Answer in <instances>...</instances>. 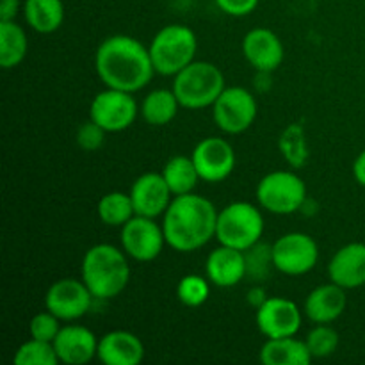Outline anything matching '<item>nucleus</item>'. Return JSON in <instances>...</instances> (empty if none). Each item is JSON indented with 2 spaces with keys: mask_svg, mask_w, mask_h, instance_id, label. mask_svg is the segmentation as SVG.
Masks as SVG:
<instances>
[{
  "mask_svg": "<svg viewBox=\"0 0 365 365\" xmlns=\"http://www.w3.org/2000/svg\"><path fill=\"white\" fill-rule=\"evenodd\" d=\"M192 160L200 178L209 184L227 180L235 168V152L223 138H205L192 150Z\"/></svg>",
  "mask_w": 365,
  "mask_h": 365,
  "instance_id": "ddd939ff",
  "label": "nucleus"
},
{
  "mask_svg": "<svg viewBox=\"0 0 365 365\" xmlns=\"http://www.w3.org/2000/svg\"><path fill=\"white\" fill-rule=\"evenodd\" d=\"M246 257V277L253 280H262L267 274L269 267L273 266V257H271V246H264L257 242L250 250L245 252Z\"/></svg>",
  "mask_w": 365,
  "mask_h": 365,
  "instance_id": "2f4dec72",
  "label": "nucleus"
},
{
  "mask_svg": "<svg viewBox=\"0 0 365 365\" xmlns=\"http://www.w3.org/2000/svg\"><path fill=\"white\" fill-rule=\"evenodd\" d=\"M61 319L52 314L50 310H45V312L36 314L34 317L29 323V331H31L32 339H39V341L45 342H53V339L57 337L61 330Z\"/></svg>",
  "mask_w": 365,
  "mask_h": 365,
  "instance_id": "473e14b6",
  "label": "nucleus"
},
{
  "mask_svg": "<svg viewBox=\"0 0 365 365\" xmlns=\"http://www.w3.org/2000/svg\"><path fill=\"white\" fill-rule=\"evenodd\" d=\"M21 7L24 4H20V0H0V21L14 20Z\"/></svg>",
  "mask_w": 365,
  "mask_h": 365,
  "instance_id": "c9c22d12",
  "label": "nucleus"
},
{
  "mask_svg": "<svg viewBox=\"0 0 365 365\" xmlns=\"http://www.w3.org/2000/svg\"><path fill=\"white\" fill-rule=\"evenodd\" d=\"M93 299L91 291L82 278H63L50 285L45 296V307L61 321H75L89 312Z\"/></svg>",
  "mask_w": 365,
  "mask_h": 365,
  "instance_id": "f8f14e48",
  "label": "nucleus"
},
{
  "mask_svg": "<svg viewBox=\"0 0 365 365\" xmlns=\"http://www.w3.org/2000/svg\"><path fill=\"white\" fill-rule=\"evenodd\" d=\"M257 200L271 214L287 216L305 205L307 185L294 171H271L257 184Z\"/></svg>",
  "mask_w": 365,
  "mask_h": 365,
  "instance_id": "0eeeda50",
  "label": "nucleus"
},
{
  "mask_svg": "<svg viewBox=\"0 0 365 365\" xmlns=\"http://www.w3.org/2000/svg\"><path fill=\"white\" fill-rule=\"evenodd\" d=\"M312 359L307 342L296 339V335L267 339L260 349V362L264 365H309Z\"/></svg>",
  "mask_w": 365,
  "mask_h": 365,
  "instance_id": "4be33fe9",
  "label": "nucleus"
},
{
  "mask_svg": "<svg viewBox=\"0 0 365 365\" xmlns=\"http://www.w3.org/2000/svg\"><path fill=\"white\" fill-rule=\"evenodd\" d=\"M209 278H203L200 274H185V277L180 278L177 285L178 302L185 307H191V309L202 307L209 299Z\"/></svg>",
  "mask_w": 365,
  "mask_h": 365,
  "instance_id": "c756f323",
  "label": "nucleus"
},
{
  "mask_svg": "<svg viewBox=\"0 0 365 365\" xmlns=\"http://www.w3.org/2000/svg\"><path fill=\"white\" fill-rule=\"evenodd\" d=\"M328 278L346 291L365 285V242H349L337 250L328 264Z\"/></svg>",
  "mask_w": 365,
  "mask_h": 365,
  "instance_id": "a211bd4d",
  "label": "nucleus"
},
{
  "mask_svg": "<svg viewBox=\"0 0 365 365\" xmlns=\"http://www.w3.org/2000/svg\"><path fill=\"white\" fill-rule=\"evenodd\" d=\"M163 177L164 180H166L168 187L173 192V196L192 192L195 191L196 184H198V180H202L192 157L185 155L171 157L166 163V166H164Z\"/></svg>",
  "mask_w": 365,
  "mask_h": 365,
  "instance_id": "a878e982",
  "label": "nucleus"
},
{
  "mask_svg": "<svg viewBox=\"0 0 365 365\" xmlns=\"http://www.w3.org/2000/svg\"><path fill=\"white\" fill-rule=\"evenodd\" d=\"M309 351L314 359H327L339 348V334L330 324H316L305 339Z\"/></svg>",
  "mask_w": 365,
  "mask_h": 365,
  "instance_id": "7c9ffc66",
  "label": "nucleus"
},
{
  "mask_svg": "<svg viewBox=\"0 0 365 365\" xmlns=\"http://www.w3.org/2000/svg\"><path fill=\"white\" fill-rule=\"evenodd\" d=\"M242 53L259 73H271L284 63L285 50L282 39L271 29H252L242 39Z\"/></svg>",
  "mask_w": 365,
  "mask_h": 365,
  "instance_id": "dca6fc26",
  "label": "nucleus"
},
{
  "mask_svg": "<svg viewBox=\"0 0 365 365\" xmlns=\"http://www.w3.org/2000/svg\"><path fill=\"white\" fill-rule=\"evenodd\" d=\"M166 245L163 225L153 217L138 216L121 227V246L130 259L138 262H152L163 252Z\"/></svg>",
  "mask_w": 365,
  "mask_h": 365,
  "instance_id": "9b49d317",
  "label": "nucleus"
},
{
  "mask_svg": "<svg viewBox=\"0 0 365 365\" xmlns=\"http://www.w3.org/2000/svg\"><path fill=\"white\" fill-rule=\"evenodd\" d=\"M346 305H348L346 289L330 282L310 291L305 299V314L312 323L330 324L344 314Z\"/></svg>",
  "mask_w": 365,
  "mask_h": 365,
  "instance_id": "412c9836",
  "label": "nucleus"
},
{
  "mask_svg": "<svg viewBox=\"0 0 365 365\" xmlns=\"http://www.w3.org/2000/svg\"><path fill=\"white\" fill-rule=\"evenodd\" d=\"M205 273L210 284L216 287H235L246 277L245 252L220 245V248L210 252L207 257Z\"/></svg>",
  "mask_w": 365,
  "mask_h": 365,
  "instance_id": "6ab92c4d",
  "label": "nucleus"
},
{
  "mask_svg": "<svg viewBox=\"0 0 365 365\" xmlns=\"http://www.w3.org/2000/svg\"><path fill=\"white\" fill-rule=\"evenodd\" d=\"M106 134L107 132L103 130L100 125H96L95 121L89 120L78 127L75 139H77V145L81 146L84 152H96V150L103 145V141H106Z\"/></svg>",
  "mask_w": 365,
  "mask_h": 365,
  "instance_id": "72a5a7b5",
  "label": "nucleus"
},
{
  "mask_svg": "<svg viewBox=\"0 0 365 365\" xmlns=\"http://www.w3.org/2000/svg\"><path fill=\"white\" fill-rule=\"evenodd\" d=\"M29 39L24 27L14 20L0 21V64L4 70L16 68L25 59Z\"/></svg>",
  "mask_w": 365,
  "mask_h": 365,
  "instance_id": "393cba45",
  "label": "nucleus"
},
{
  "mask_svg": "<svg viewBox=\"0 0 365 365\" xmlns=\"http://www.w3.org/2000/svg\"><path fill=\"white\" fill-rule=\"evenodd\" d=\"M24 18L32 31L52 34L64 21L63 0H24Z\"/></svg>",
  "mask_w": 365,
  "mask_h": 365,
  "instance_id": "5701e85b",
  "label": "nucleus"
},
{
  "mask_svg": "<svg viewBox=\"0 0 365 365\" xmlns=\"http://www.w3.org/2000/svg\"><path fill=\"white\" fill-rule=\"evenodd\" d=\"M278 150L291 168L299 170L305 166L310 153L305 128L302 123H291L282 130L280 138H278Z\"/></svg>",
  "mask_w": 365,
  "mask_h": 365,
  "instance_id": "bb28decb",
  "label": "nucleus"
},
{
  "mask_svg": "<svg viewBox=\"0 0 365 365\" xmlns=\"http://www.w3.org/2000/svg\"><path fill=\"white\" fill-rule=\"evenodd\" d=\"M59 362L66 365H84L91 362L98 351V339L89 328L81 324H68L63 327L53 339Z\"/></svg>",
  "mask_w": 365,
  "mask_h": 365,
  "instance_id": "f3484780",
  "label": "nucleus"
},
{
  "mask_svg": "<svg viewBox=\"0 0 365 365\" xmlns=\"http://www.w3.org/2000/svg\"><path fill=\"white\" fill-rule=\"evenodd\" d=\"M178 102L177 95L173 89H153L145 96L141 106V114L145 121L152 127H164V125L171 123L178 113Z\"/></svg>",
  "mask_w": 365,
  "mask_h": 365,
  "instance_id": "b1692460",
  "label": "nucleus"
},
{
  "mask_svg": "<svg viewBox=\"0 0 365 365\" xmlns=\"http://www.w3.org/2000/svg\"><path fill=\"white\" fill-rule=\"evenodd\" d=\"M135 216L130 195L121 191L107 192L98 202V217L107 227H123Z\"/></svg>",
  "mask_w": 365,
  "mask_h": 365,
  "instance_id": "cd10ccee",
  "label": "nucleus"
},
{
  "mask_svg": "<svg viewBox=\"0 0 365 365\" xmlns=\"http://www.w3.org/2000/svg\"><path fill=\"white\" fill-rule=\"evenodd\" d=\"M264 234V217L250 202H234L217 212L216 239L220 245L246 252Z\"/></svg>",
  "mask_w": 365,
  "mask_h": 365,
  "instance_id": "423d86ee",
  "label": "nucleus"
},
{
  "mask_svg": "<svg viewBox=\"0 0 365 365\" xmlns=\"http://www.w3.org/2000/svg\"><path fill=\"white\" fill-rule=\"evenodd\" d=\"M255 321L260 334L267 339L291 337L302 328V312L292 299L274 296L257 309Z\"/></svg>",
  "mask_w": 365,
  "mask_h": 365,
  "instance_id": "4468645a",
  "label": "nucleus"
},
{
  "mask_svg": "<svg viewBox=\"0 0 365 365\" xmlns=\"http://www.w3.org/2000/svg\"><path fill=\"white\" fill-rule=\"evenodd\" d=\"M273 267L287 277H302L310 273L319 260V248L314 237L303 232H291L271 246Z\"/></svg>",
  "mask_w": 365,
  "mask_h": 365,
  "instance_id": "1a4fd4ad",
  "label": "nucleus"
},
{
  "mask_svg": "<svg viewBox=\"0 0 365 365\" xmlns=\"http://www.w3.org/2000/svg\"><path fill=\"white\" fill-rule=\"evenodd\" d=\"M127 253L113 245H95L82 259L81 278L95 299H113L125 291L130 280Z\"/></svg>",
  "mask_w": 365,
  "mask_h": 365,
  "instance_id": "7ed1b4c3",
  "label": "nucleus"
},
{
  "mask_svg": "<svg viewBox=\"0 0 365 365\" xmlns=\"http://www.w3.org/2000/svg\"><path fill=\"white\" fill-rule=\"evenodd\" d=\"M128 195L134 203L135 214L153 217V220L164 216L173 200V192L168 187L163 173H153V171L143 173L141 177L135 178Z\"/></svg>",
  "mask_w": 365,
  "mask_h": 365,
  "instance_id": "2eb2a0df",
  "label": "nucleus"
},
{
  "mask_svg": "<svg viewBox=\"0 0 365 365\" xmlns=\"http://www.w3.org/2000/svg\"><path fill=\"white\" fill-rule=\"evenodd\" d=\"M138 110V102L132 93L106 88L103 91L96 93L95 98L91 100L89 120L100 125L106 132H121L134 123Z\"/></svg>",
  "mask_w": 365,
  "mask_h": 365,
  "instance_id": "9d476101",
  "label": "nucleus"
},
{
  "mask_svg": "<svg viewBox=\"0 0 365 365\" xmlns=\"http://www.w3.org/2000/svg\"><path fill=\"white\" fill-rule=\"evenodd\" d=\"M353 177H355V180L359 182L360 185L365 187V150L359 153V157H356L355 163H353Z\"/></svg>",
  "mask_w": 365,
  "mask_h": 365,
  "instance_id": "e433bc0d",
  "label": "nucleus"
},
{
  "mask_svg": "<svg viewBox=\"0 0 365 365\" xmlns=\"http://www.w3.org/2000/svg\"><path fill=\"white\" fill-rule=\"evenodd\" d=\"M148 50L155 73L175 77L195 61L198 39L195 31L185 25H166L153 36Z\"/></svg>",
  "mask_w": 365,
  "mask_h": 365,
  "instance_id": "39448f33",
  "label": "nucleus"
},
{
  "mask_svg": "<svg viewBox=\"0 0 365 365\" xmlns=\"http://www.w3.org/2000/svg\"><path fill=\"white\" fill-rule=\"evenodd\" d=\"M13 362L16 365H56L59 359L52 342L31 337L16 349Z\"/></svg>",
  "mask_w": 365,
  "mask_h": 365,
  "instance_id": "c85d7f7f",
  "label": "nucleus"
},
{
  "mask_svg": "<svg viewBox=\"0 0 365 365\" xmlns=\"http://www.w3.org/2000/svg\"><path fill=\"white\" fill-rule=\"evenodd\" d=\"M216 6L228 16H248L257 9L260 0H214Z\"/></svg>",
  "mask_w": 365,
  "mask_h": 365,
  "instance_id": "f704fd0d",
  "label": "nucleus"
},
{
  "mask_svg": "<svg viewBox=\"0 0 365 365\" xmlns=\"http://www.w3.org/2000/svg\"><path fill=\"white\" fill-rule=\"evenodd\" d=\"M96 359L106 365H138L145 359V346L132 331L114 330L98 341Z\"/></svg>",
  "mask_w": 365,
  "mask_h": 365,
  "instance_id": "aec40b11",
  "label": "nucleus"
},
{
  "mask_svg": "<svg viewBox=\"0 0 365 365\" xmlns=\"http://www.w3.org/2000/svg\"><path fill=\"white\" fill-rule=\"evenodd\" d=\"M95 70L106 88L135 93L150 84L155 68L148 46L127 34L103 39L95 53Z\"/></svg>",
  "mask_w": 365,
  "mask_h": 365,
  "instance_id": "f257e3e1",
  "label": "nucleus"
},
{
  "mask_svg": "<svg viewBox=\"0 0 365 365\" xmlns=\"http://www.w3.org/2000/svg\"><path fill=\"white\" fill-rule=\"evenodd\" d=\"M257 113H259L257 98L252 91L241 86L225 88L212 106L214 123L225 134L232 135L248 130L255 121Z\"/></svg>",
  "mask_w": 365,
  "mask_h": 365,
  "instance_id": "6e6552de",
  "label": "nucleus"
},
{
  "mask_svg": "<svg viewBox=\"0 0 365 365\" xmlns=\"http://www.w3.org/2000/svg\"><path fill=\"white\" fill-rule=\"evenodd\" d=\"M217 212L220 210L205 196L195 192L173 196L163 216L166 245L180 253L203 248L216 237Z\"/></svg>",
  "mask_w": 365,
  "mask_h": 365,
  "instance_id": "f03ea898",
  "label": "nucleus"
},
{
  "mask_svg": "<svg viewBox=\"0 0 365 365\" xmlns=\"http://www.w3.org/2000/svg\"><path fill=\"white\" fill-rule=\"evenodd\" d=\"M225 88L223 71L216 64L209 61H192L175 75L171 89L182 107L196 110L212 107Z\"/></svg>",
  "mask_w": 365,
  "mask_h": 365,
  "instance_id": "20e7f679",
  "label": "nucleus"
}]
</instances>
